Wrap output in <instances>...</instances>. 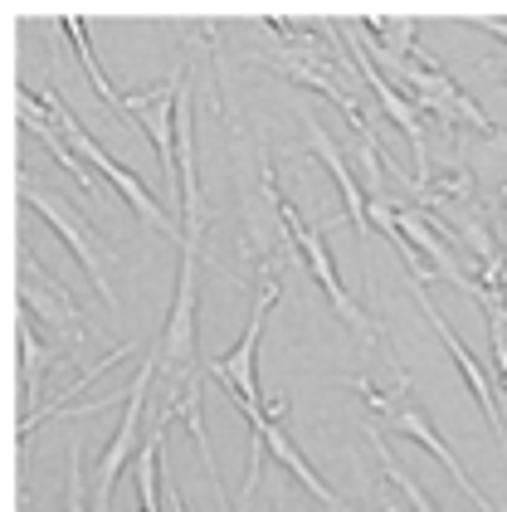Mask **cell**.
Listing matches in <instances>:
<instances>
[{
    "label": "cell",
    "mask_w": 507,
    "mask_h": 512,
    "mask_svg": "<svg viewBox=\"0 0 507 512\" xmlns=\"http://www.w3.org/2000/svg\"><path fill=\"white\" fill-rule=\"evenodd\" d=\"M356 30H361V25H356ZM395 35H400V49H386L376 35H366V30H361L366 54H371V59H381L376 69H381L386 79L400 83V88H405L420 108H429V113H434V118L468 122V127H478L483 137L503 142V132L488 122V113H483V108L468 98L464 88H459V83H454L444 69H439V64H434V59H425V54H420V44H410V35H415V20H400V25H395ZM503 147H507V142H503Z\"/></svg>",
    "instance_id": "1"
},
{
    "label": "cell",
    "mask_w": 507,
    "mask_h": 512,
    "mask_svg": "<svg viewBox=\"0 0 507 512\" xmlns=\"http://www.w3.org/2000/svg\"><path fill=\"white\" fill-rule=\"evenodd\" d=\"M44 108L54 113V127L64 132V142H69V147H74L78 157L88 161L98 176H108V181H113V191L127 200L132 210H137V220H142V225H152V230H161V235H171V239H186V230H176V220H171V215H166V210L152 200V191L137 181V171H127L122 161L108 157V152L98 147V137H93V132H88V127H83V122H78L64 103H59V93H54V88H44Z\"/></svg>",
    "instance_id": "2"
},
{
    "label": "cell",
    "mask_w": 507,
    "mask_h": 512,
    "mask_svg": "<svg viewBox=\"0 0 507 512\" xmlns=\"http://www.w3.org/2000/svg\"><path fill=\"white\" fill-rule=\"evenodd\" d=\"M356 391H361V400H366V405H371L376 415H386V425L400 434V439H415L420 449H429V454H434V459L444 464V473H449V478H454V483L464 488L468 498H473V508H478V512H498L493 503H488V493L478 488V478H473V473H464L459 454H454V449H449V444L439 439L434 420H429V415L420 410V405H415V400H410V386H405V381H400V391H395V395L376 391L371 381H356Z\"/></svg>",
    "instance_id": "3"
},
{
    "label": "cell",
    "mask_w": 507,
    "mask_h": 512,
    "mask_svg": "<svg viewBox=\"0 0 507 512\" xmlns=\"http://www.w3.org/2000/svg\"><path fill=\"white\" fill-rule=\"evenodd\" d=\"M152 376H156V356H142V371L137 381L127 386V410H122V425L113 430L103 459L88 473V498H93V512H113V488L122 469L137 459V449L147 444V405H152Z\"/></svg>",
    "instance_id": "4"
},
{
    "label": "cell",
    "mask_w": 507,
    "mask_h": 512,
    "mask_svg": "<svg viewBox=\"0 0 507 512\" xmlns=\"http://www.w3.org/2000/svg\"><path fill=\"white\" fill-rule=\"evenodd\" d=\"M278 215H283V225H288V239H293V249H298V254L308 259L312 283L322 288V298L332 303V313L342 317V322H347L351 332H356V337H361V342L371 347V342L381 337V327H376V317H366V313H361V303L351 298V293H347V283L337 278V264H332V254H327V244H322V235H317V230H312L308 220H303V215L293 210V200H283V196H278Z\"/></svg>",
    "instance_id": "5"
},
{
    "label": "cell",
    "mask_w": 507,
    "mask_h": 512,
    "mask_svg": "<svg viewBox=\"0 0 507 512\" xmlns=\"http://www.w3.org/2000/svg\"><path fill=\"white\" fill-rule=\"evenodd\" d=\"M283 298V283L273 278V264H264V278H259V293H254V308H249V327H244V337H239V347L230 356H220V361H210V371L225 381V391H230L234 410H254V405H264V395H259V371H254V361H259V342H264V317L273 313V303Z\"/></svg>",
    "instance_id": "6"
},
{
    "label": "cell",
    "mask_w": 507,
    "mask_h": 512,
    "mask_svg": "<svg viewBox=\"0 0 507 512\" xmlns=\"http://www.w3.org/2000/svg\"><path fill=\"white\" fill-rule=\"evenodd\" d=\"M20 196H25V205H30L35 215H44V220L59 230V239L74 249V259L83 264V278L98 288V298H103L108 308H117V293H113V283H108V274H103V259H98V249H103V244H98V230L78 215L69 200H59L54 191H39L25 171H20Z\"/></svg>",
    "instance_id": "7"
},
{
    "label": "cell",
    "mask_w": 507,
    "mask_h": 512,
    "mask_svg": "<svg viewBox=\"0 0 507 512\" xmlns=\"http://www.w3.org/2000/svg\"><path fill=\"white\" fill-rule=\"evenodd\" d=\"M244 420H249V430H254V454H249V483H244V498L254 493V483H259V469H264V454H269L273 464H278L283 473H293V478H298V483L308 488V493L317 498V503H322V508L342 512V498H337V493H332V488H327V483H322L317 473H312V464L303 459V449L293 444V434L283 430L278 420H269V415H264V405L244 410Z\"/></svg>",
    "instance_id": "8"
},
{
    "label": "cell",
    "mask_w": 507,
    "mask_h": 512,
    "mask_svg": "<svg viewBox=\"0 0 507 512\" xmlns=\"http://www.w3.org/2000/svg\"><path fill=\"white\" fill-rule=\"evenodd\" d=\"M410 293H415V303H420V313L429 317V327H434V337L449 347V356H454V366H459V376H464V386L473 391V400H478V410H483V420H488V430H493V439H498V454H503V469H507V425H503V405H498V391H493V381H488V371L478 366V356L464 347V337L449 327V317L434 308V298L425 293V283L420 278H410Z\"/></svg>",
    "instance_id": "9"
},
{
    "label": "cell",
    "mask_w": 507,
    "mask_h": 512,
    "mask_svg": "<svg viewBox=\"0 0 507 512\" xmlns=\"http://www.w3.org/2000/svg\"><path fill=\"white\" fill-rule=\"evenodd\" d=\"M337 30L347 35L351 44V64H356V74L371 83V93L381 98V108H386V118H395V127L410 137V157H415V186H425L429 181V147H425V122H420V108L410 103V98H400L395 88H390V79L376 69V59L366 54V44H361V30L356 25H347V20H337Z\"/></svg>",
    "instance_id": "10"
},
{
    "label": "cell",
    "mask_w": 507,
    "mask_h": 512,
    "mask_svg": "<svg viewBox=\"0 0 507 512\" xmlns=\"http://www.w3.org/2000/svg\"><path fill=\"white\" fill-rule=\"evenodd\" d=\"M20 269H25V278H20V303L59 332V347H78V342L88 337V327H83V317H78L74 298H69L49 274H39V264H35L30 249H20Z\"/></svg>",
    "instance_id": "11"
},
{
    "label": "cell",
    "mask_w": 507,
    "mask_h": 512,
    "mask_svg": "<svg viewBox=\"0 0 507 512\" xmlns=\"http://www.w3.org/2000/svg\"><path fill=\"white\" fill-rule=\"evenodd\" d=\"M303 127H308V137H312V147H317V157H322V166L337 176V191H342V200H347V220L356 225V235L361 239H371V220H366V196L356 191V176H351V166L347 157H342V147L332 142V132L322 127V118H303Z\"/></svg>",
    "instance_id": "12"
},
{
    "label": "cell",
    "mask_w": 507,
    "mask_h": 512,
    "mask_svg": "<svg viewBox=\"0 0 507 512\" xmlns=\"http://www.w3.org/2000/svg\"><path fill=\"white\" fill-rule=\"evenodd\" d=\"M49 356H59V352H49V347H39V337H35V327H30V317L20 322V386H25V415L20 420H35L39 415V386H44V371H49Z\"/></svg>",
    "instance_id": "13"
},
{
    "label": "cell",
    "mask_w": 507,
    "mask_h": 512,
    "mask_svg": "<svg viewBox=\"0 0 507 512\" xmlns=\"http://www.w3.org/2000/svg\"><path fill=\"white\" fill-rule=\"evenodd\" d=\"M59 25L69 30V40H74V49H78V64H83V74H88V83H93V93L113 108L117 118H127V98H122L113 83H108V74H103V64H98V54H93V44H88V25H83L78 15H64Z\"/></svg>",
    "instance_id": "14"
},
{
    "label": "cell",
    "mask_w": 507,
    "mask_h": 512,
    "mask_svg": "<svg viewBox=\"0 0 507 512\" xmlns=\"http://www.w3.org/2000/svg\"><path fill=\"white\" fill-rule=\"evenodd\" d=\"M366 439H371V449H376V464H381V473H386V483L410 503V512H439L434 508V498H429L425 488L415 483V473L405 469V464H395V454L386 449V434L381 430H366Z\"/></svg>",
    "instance_id": "15"
},
{
    "label": "cell",
    "mask_w": 507,
    "mask_h": 512,
    "mask_svg": "<svg viewBox=\"0 0 507 512\" xmlns=\"http://www.w3.org/2000/svg\"><path fill=\"white\" fill-rule=\"evenodd\" d=\"M161 434H147V444L137 449L132 473H137V512H161L156 508V483H161Z\"/></svg>",
    "instance_id": "16"
},
{
    "label": "cell",
    "mask_w": 507,
    "mask_h": 512,
    "mask_svg": "<svg viewBox=\"0 0 507 512\" xmlns=\"http://www.w3.org/2000/svg\"><path fill=\"white\" fill-rule=\"evenodd\" d=\"M88 493V478H83V449H69V483H64V508L59 512H93V498Z\"/></svg>",
    "instance_id": "17"
},
{
    "label": "cell",
    "mask_w": 507,
    "mask_h": 512,
    "mask_svg": "<svg viewBox=\"0 0 507 512\" xmlns=\"http://www.w3.org/2000/svg\"><path fill=\"white\" fill-rule=\"evenodd\" d=\"M161 493H166V512H186L181 493H176V478L166 473V449H161Z\"/></svg>",
    "instance_id": "18"
},
{
    "label": "cell",
    "mask_w": 507,
    "mask_h": 512,
    "mask_svg": "<svg viewBox=\"0 0 507 512\" xmlns=\"http://www.w3.org/2000/svg\"><path fill=\"white\" fill-rule=\"evenodd\" d=\"M473 25H478V30H488V35H498V40H507V20L503 15H478Z\"/></svg>",
    "instance_id": "19"
},
{
    "label": "cell",
    "mask_w": 507,
    "mask_h": 512,
    "mask_svg": "<svg viewBox=\"0 0 507 512\" xmlns=\"http://www.w3.org/2000/svg\"><path fill=\"white\" fill-rule=\"evenodd\" d=\"M371 512H405V508H400V503H390V498H381V503H376Z\"/></svg>",
    "instance_id": "20"
},
{
    "label": "cell",
    "mask_w": 507,
    "mask_h": 512,
    "mask_svg": "<svg viewBox=\"0 0 507 512\" xmlns=\"http://www.w3.org/2000/svg\"><path fill=\"white\" fill-rule=\"evenodd\" d=\"M503 293H507V288H503Z\"/></svg>",
    "instance_id": "21"
},
{
    "label": "cell",
    "mask_w": 507,
    "mask_h": 512,
    "mask_svg": "<svg viewBox=\"0 0 507 512\" xmlns=\"http://www.w3.org/2000/svg\"><path fill=\"white\" fill-rule=\"evenodd\" d=\"M503 79H507V74H503Z\"/></svg>",
    "instance_id": "22"
}]
</instances>
